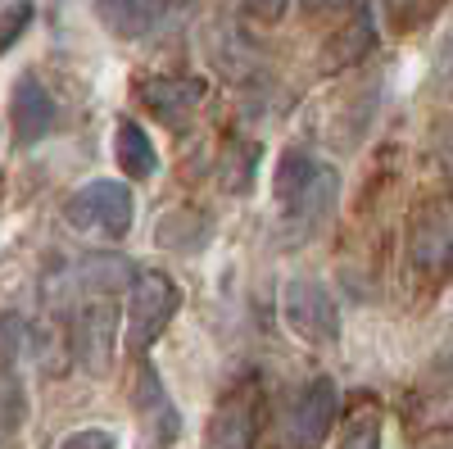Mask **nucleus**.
I'll use <instances>...</instances> for the list:
<instances>
[{
	"label": "nucleus",
	"mask_w": 453,
	"mask_h": 449,
	"mask_svg": "<svg viewBox=\"0 0 453 449\" xmlns=\"http://www.w3.org/2000/svg\"><path fill=\"white\" fill-rule=\"evenodd\" d=\"M59 449H119V436L104 431V427H87V431H73L59 440Z\"/></svg>",
	"instance_id": "nucleus-21"
},
{
	"label": "nucleus",
	"mask_w": 453,
	"mask_h": 449,
	"mask_svg": "<svg viewBox=\"0 0 453 449\" xmlns=\"http://www.w3.org/2000/svg\"><path fill=\"white\" fill-rule=\"evenodd\" d=\"M408 259H412V268H418L422 277L440 282L449 277L453 268V228H449V218L444 213H418V222H412V236H408Z\"/></svg>",
	"instance_id": "nucleus-9"
},
{
	"label": "nucleus",
	"mask_w": 453,
	"mask_h": 449,
	"mask_svg": "<svg viewBox=\"0 0 453 449\" xmlns=\"http://www.w3.org/2000/svg\"><path fill=\"white\" fill-rule=\"evenodd\" d=\"M50 128H55V100L42 78L23 73L10 91V136L14 145H36L42 136H50Z\"/></svg>",
	"instance_id": "nucleus-8"
},
{
	"label": "nucleus",
	"mask_w": 453,
	"mask_h": 449,
	"mask_svg": "<svg viewBox=\"0 0 453 449\" xmlns=\"http://www.w3.org/2000/svg\"><path fill=\"white\" fill-rule=\"evenodd\" d=\"M340 196V177L331 164L313 159L309 150H286L277 164V205L286 213V222L295 228H318V222L335 209Z\"/></svg>",
	"instance_id": "nucleus-1"
},
{
	"label": "nucleus",
	"mask_w": 453,
	"mask_h": 449,
	"mask_svg": "<svg viewBox=\"0 0 453 449\" xmlns=\"http://www.w3.org/2000/svg\"><path fill=\"white\" fill-rule=\"evenodd\" d=\"M113 155H119V168L136 182L159 173V150L145 136V128L136 119H119V136H113Z\"/></svg>",
	"instance_id": "nucleus-13"
},
{
	"label": "nucleus",
	"mask_w": 453,
	"mask_h": 449,
	"mask_svg": "<svg viewBox=\"0 0 453 449\" xmlns=\"http://www.w3.org/2000/svg\"><path fill=\"white\" fill-rule=\"evenodd\" d=\"M340 449H381V422H376L372 414H367V418H358V422L345 431Z\"/></svg>",
	"instance_id": "nucleus-20"
},
{
	"label": "nucleus",
	"mask_w": 453,
	"mask_h": 449,
	"mask_svg": "<svg viewBox=\"0 0 453 449\" xmlns=\"http://www.w3.org/2000/svg\"><path fill=\"white\" fill-rule=\"evenodd\" d=\"M435 87L453 91V32L440 42V55H435Z\"/></svg>",
	"instance_id": "nucleus-22"
},
{
	"label": "nucleus",
	"mask_w": 453,
	"mask_h": 449,
	"mask_svg": "<svg viewBox=\"0 0 453 449\" xmlns=\"http://www.w3.org/2000/svg\"><path fill=\"white\" fill-rule=\"evenodd\" d=\"M281 318H286V327L299 336V341H309V345H331L340 336V309H335L331 290L322 282H313V277L286 282Z\"/></svg>",
	"instance_id": "nucleus-4"
},
{
	"label": "nucleus",
	"mask_w": 453,
	"mask_h": 449,
	"mask_svg": "<svg viewBox=\"0 0 453 449\" xmlns=\"http://www.w3.org/2000/svg\"><path fill=\"white\" fill-rule=\"evenodd\" d=\"M32 0H10L5 5V50H14L19 46V36L27 32V23H32Z\"/></svg>",
	"instance_id": "nucleus-19"
},
{
	"label": "nucleus",
	"mask_w": 453,
	"mask_h": 449,
	"mask_svg": "<svg viewBox=\"0 0 453 449\" xmlns=\"http://www.w3.org/2000/svg\"><path fill=\"white\" fill-rule=\"evenodd\" d=\"M335 408H340V391L331 377H313L299 386V395L290 399V414H286V436L295 449H318L335 422Z\"/></svg>",
	"instance_id": "nucleus-6"
},
{
	"label": "nucleus",
	"mask_w": 453,
	"mask_h": 449,
	"mask_svg": "<svg viewBox=\"0 0 453 449\" xmlns=\"http://www.w3.org/2000/svg\"><path fill=\"white\" fill-rule=\"evenodd\" d=\"M372 42H376L372 10H358L345 27L331 36V46H326V55H322V68L331 73V68H349V64H358V59L372 50Z\"/></svg>",
	"instance_id": "nucleus-14"
},
{
	"label": "nucleus",
	"mask_w": 453,
	"mask_h": 449,
	"mask_svg": "<svg viewBox=\"0 0 453 449\" xmlns=\"http://www.w3.org/2000/svg\"><path fill=\"white\" fill-rule=\"evenodd\" d=\"M73 277H78L73 286H91L96 295H109V290L136 282L141 273L127 264V259H119V254H87L82 264H73Z\"/></svg>",
	"instance_id": "nucleus-15"
},
{
	"label": "nucleus",
	"mask_w": 453,
	"mask_h": 449,
	"mask_svg": "<svg viewBox=\"0 0 453 449\" xmlns=\"http://www.w3.org/2000/svg\"><path fill=\"white\" fill-rule=\"evenodd\" d=\"M168 5L173 0H96V14L113 36L132 42V36H145L150 27H155L168 14Z\"/></svg>",
	"instance_id": "nucleus-11"
},
{
	"label": "nucleus",
	"mask_w": 453,
	"mask_h": 449,
	"mask_svg": "<svg viewBox=\"0 0 453 449\" xmlns=\"http://www.w3.org/2000/svg\"><path fill=\"white\" fill-rule=\"evenodd\" d=\"M113 345H119V309L104 295H91L73 318V359L87 377H109Z\"/></svg>",
	"instance_id": "nucleus-5"
},
{
	"label": "nucleus",
	"mask_w": 453,
	"mask_h": 449,
	"mask_svg": "<svg viewBox=\"0 0 453 449\" xmlns=\"http://www.w3.org/2000/svg\"><path fill=\"white\" fill-rule=\"evenodd\" d=\"M136 91L168 128H181L204 100V82H196V78H145Z\"/></svg>",
	"instance_id": "nucleus-10"
},
{
	"label": "nucleus",
	"mask_w": 453,
	"mask_h": 449,
	"mask_svg": "<svg viewBox=\"0 0 453 449\" xmlns=\"http://www.w3.org/2000/svg\"><path fill=\"white\" fill-rule=\"evenodd\" d=\"M136 418H141L145 449H173V440L181 436V414L150 363H141V377H136Z\"/></svg>",
	"instance_id": "nucleus-7"
},
{
	"label": "nucleus",
	"mask_w": 453,
	"mask_h": 449,
	"mask_svg": "<svg viewBox=\"0 0 453 449\" xmlns=\"http://www.w3.org/2000/svg\"><path fill=\"white\" fill-rule=\"evenodd\" d=\"M444 449H453V445H444Z\"/></svg>",
	"instance_id": "nucleus-25"
},
{
	"label": "nucleus",
	"mask_w": 453,
	"mask_h": 449,
	"mask_svg": "<svg viewBox=\"0 0 453 449\" xmlns=\"http://www.w3.org/2000/svg\"><path fill=\"white\" fill-rule=\"evenodd\" d=\"M254 164H258V145L250 141H236V145H226V155H222V186L226 191H250L254 186Z\"/></svg>",
	"instance_id": "nucleus-17"
},
{
	"label": "nucleus",
	"mask_w": 453,
	"mask_h": 449,
	"mask_svg": "<svg viewBox=\"0 0 453 449\" xmlns=\"http://www.w3.org/2000/svg\"><path fill=\"white\" fill-rule=\"evenodd\" d=\"M209 449H254V399L226 395L209 422Z\"/></svg>",
	"instance_id": "nucleus-12"
},
{
	"label": "nucleus",
	"mask_w": 453,
	"mask_h": 449,
	"mask_svg": "<svg viewBox=\"0 0 453 449\" xmlns=\"http://www.w3.org/2000/svg\"><path fill=\"white\" fill-rule=\"evenodd\" d=\"M19 422H23V386H19L14 363H5V436H14Z\"/></svg>",
	"instance_id": "nucleus-18"
},
{
	"label": "nucleus",
	"mask_w": 453,
	"mask_h": 449,
	"mask_svg": "<svg viewBox=\"0 0 453 449\" xmlns=\"http://www.w3.org/2000/svg\"><path fill=\"white\" fill-rule=\"evenodd\" d=\"M299 5H304L309 14H318V10H335V5H340V0H299Z\"/></svg>",
	"instance_id": "nucleus-24"
},
{
	"label": "nucleus",
	"mask_w": 453,
	"mask_h": 449,
	"mask_svg": "<svg viewBox=\"0 0 453 449\" xmlns=\"http://www.w3.org/2000/svg\"><path fill=\"white\" fill-rule=\"evenodd\" d=\"M245 10H250L254 19H263V23H277V19L286 14V0H245Z\"/></svg>",
	"instance_id": "nucleus-23"
},
{
	"label": "nucleus",
	"mask_w": 453,
	"mask_h": 449,
	"mask_svg": "<svg viewBox=\"0 0 453 449\" xmlns=\"http://www.w3.org/2000/svg\"><path fill=\"white\" fill-rule=\"evenodd\" d=\"M68 228H78L96 241H123L132 228V191L113 177H96L82 191H73L64 205Z\"/></svg>",
	"instance_id": "nucleus-2"
},
{
	"label": "nucleus",
	"mask_w": 453,
	"mask_h": 449,
	"mask_svg": "<svg viewBox=\"0 0 453 449\" xmlns=\"http://www.w3.org/2000/svg\"><path fill=\"white\" fill-rule=\"evenodd\" d=\"M181 309V290L168 273H141L132 282V299H127V350L145 354L150 345L168 331V322Z\"/></svg>",
	"instance_id": "nucleus-3"
},
{
	"label": "nucleus",
	"mask_w": 453,
	"mask_h": 449,
	"mask_svg": "<svg viewBox=\"0 0 453 449\" xmlns=\"http://www.w3.org/2000/svg\"><path fill=\"white\" fill-rule=\"evenodd\" d=\"M155 241L168 250H200L209 241V218L200 209H168L155 228Z\"/></svg>",
	"instance_id": "nucleus-16"
}]
</instances>
